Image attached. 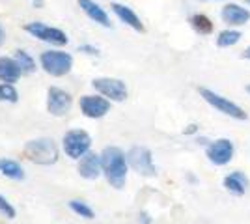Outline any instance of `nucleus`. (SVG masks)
Returning a JSON list of instances; mask_svg holds the SVG:
<instances>
[{
  "mask_svg": "<svg viewBox=\"0 0 250 224\" xmlns=\"http://www.w3.org/2000/svg\"><path fill=\"white\" fill-rule=\"evenodd\" d=\"M92 86L101 94V96L108 97L110 101H125L127 97V86L124 81L120 79H110V77H99L92 81Z\"/></svg>",
  "mask_w": 250,
  "mask_h": 224,
  "instance_id": "obj_7",
  "label": "nucleus"
},
{
  "mask_svg": "<svg viewBox=\"0 0 250 224\" xmlns=\"http://www.w3.org/2000/svg\"><path fill=\"white\" fill-rule=\"evenodd\" d=\"M79 174L83 176L84 180H97L99 174L103 170L101 166V155H95V153H84L81 161H79V166H77Z\"/></svg>",
  "mask_w": 250,
  "mask_h": 224,
  "instance_id": "obj_12",
  "label": "nucleus"
},
{
  "mask_svg": "<svg viewBox=\"0 0 250 224\" xmlns=\"http://www.w3.org/2000/svg\"><path fill=\"white\" fill-rule=\"evenodd\" d=\"M71 105H73V97L69 96L65 90L49 88V92H47V110L52 116H65L71 110Z\"/></svg>",
  "mask_w": 250,
  "mask_h": 224,
  "instance_id": "obj_9",
  "label": "nucleus"
},
{
  "mask_svg": "<svg viewBox=\"0 0 250 224\" xmlns=\"http://www.w3.org/2000/svg\"><path fill=\"white\" fill-rule=\"evenodd\" d=\"M90 146H92V139L83 129H73L63 135V149L71 159H81L84 153H88Z\"/></svg>",
  "mask_w": 250,
  "mask_h": 224,
  "instance_id": "obj_6",
  "label": "nucleus"
},
{
  "mask_svg": "<svg viewBox=\"0 0 250 224\" xmlns=\"http://www.w3.org/2000/svg\"><path fill=\"white\" fill-rule=\"evenodd\" d=\"M101 166L106 182L114 189H124L127 180V157L120 148H104L101 153Z\"/></svg>",
  "mask_w": 250,
  "mask_h": 224,
  "instance_id": "obj_1",
  "label": "nucleus"
},
{
  "mask_svg": "<svg viewBox=\"0 0 250 224\" xmlns=\"http://www.w3.org/2000/svg\"><path fill=\"white\" fill-rule=\"evenodd\" d=\"M4 41V30H2V26H0V45Z\"/></svg>",
  "mask_w": 250,
  "mask_h": 224,
  "instance_id": "obj_28",
  "label": "nucleus"
},
{
  "mask_svg": "<svg viewBox=\"0 0 250 224\" xmlns=\"http://www.w3.org/2000/svg\"><path fill=\"white\" fill-rule=\"evenodd\" d=\"M127 157V164L133 168L135 172H138L140 176H146V178H153L155 172V164H153V157H151V151L142 146H135V148L129 149V153L125 155Z\"/></svg>",
  "mask_w": 250,
  "mask_h": 224,
  "instance_id": "obj_4",
  "label": "nucleus"
},
{
  "mask_svg": "<svg viewBox=\"0 0 250 224\" xmlns=\"http://www.w3.org/2000/svg\"><path fill=\"white\" fill-rule=\"evenodd\" d=\"M247 2H249V4H250V0H247Z\"/></svg>",
  "mask_w": 250,
  "mask_h": 224,
  "instance_id": "obj_30",
  "label": "nucleus"
},
{
  "mask_svg": "<svg viewBox=\"0 0 250 224\" xmlns=\"http://www.w3.org/2000/svg\"><path fill=\"white\" fill-rule=\"evenodd\" d=\"M69 207H71V211H75V213L84 217V219H94V209H92L90 205H86L84 202L71 200V202H69Z\"/></svg>",
  "mask_w": 250,
  "mask_h": 224,
  "instance_id": "obj_23",
  "label": "nucleus"
},
{
  "mask_svg": "<svg viewBox=\"0 0 250 224\" xmlns=\"http://www.w3.org/2000/svg\"><path fill=\"white\" fill-rule=\"evenodd\" d=\"M241 56H243V58H249V60H250V47H249V49H245V53L241 54Z\"/></svg>",
  "mask_w": 250,
  "mask_h": 224,
  "instance_id": "obj_27",
  "label": "nucleus"
},
{
  "mask_svg": "<svg viewBox=\"0 0 250 224\" xmlns=\"http://www.w3.org/2000/svg\"><path fill=\"white\" fill-rule=\"evenodd\" d=\"M198 94L208 101L211 107H215L219 112H224L226 116L235 118V120H247V118H249V114H247L239 105H235L233 101H229V99H226V97H222V96H219V94H215V92H211V90H208V88H198Z\"/></svg>",
  "mask_w": 250,
  "mask_h": 224,
  "instance_id": "obj_5",
  "label": "nucleus"
},
{
  "mask_svg": "<svg viewBox=\"0 0 250 224\" xmlns=\"http://www.w3.org/2000/svg\"><path fill=\"white\" fill-rule=\"evenodd\" d=\"M0 101H6V103H17L19 101V94L13 88V84H8V82L0 84Z\"/></svg>",
  "mask_w": 250,
  "mask_h": 224,
  "instance_id": "obj_22",
  "label": "nucleus"
},
{
  "mask_svg": "<svg viewBox=\"0 0 250 224\" xmlns=\"http://www.w3.org/2000/svg\"><path fill=\"white\" fill-rule=\"evenodd\" d=\"M241 40V32H235V30H224V32L219 34L217 38V45L219 47H231Z\"/></svg>",
  "mask_w": 250,
  "mask_h": 224,
  "instance_id": "obj_21",
  "label": "nucleus"
},
{
  "mask_svg": "<svg viewBox=\"0 0 250 224\" xmlns=\"http://www.w3.org/2000/svg\"><path fill=\"white\" fill-rule=\"evenodd\" d=\"M81 110L86 118H103L110 110V101L99 96H84L81 97Z\"/></svg>",
  "mask_w": 250,
  "mask_h": 224,
  "instance_id": "obj_11",
  "label": "nucleus"
},
{
  "mask_svg": "<svg viewBox=\"0 0 250 224\" xmlns=\"http://www.w3.org/2000/svg\"><path fill=\"white\" fill-rule=\"evenodd\" d=\"M24 30L28 34H32L34 38L42 40V41L52 43V45H58V47L67 45V36H65V32H62L60 28L47 26L43 22H28V24H24Z\"/></svg>",
  "mask_w": 250,
  "mask_h": 224,
  "instance_id": "obj_8",
  "label": "nucleus"
},
{
  "mask_svg": "<svg viewBox=\"0 0 250 224\" xmlns=\"http://www.w3.org/2000/svg\"><path fill=\"white\" fill-rule=\"evenodd\" d=\"M42 67L52 77H63L71 71L73 67V58L71 54L62 53V51H47L40 58Z\"/></svg>",
  "mask_w": 250,
  "mask_h": 224,
  "instance_id": "obj_3",
  "label": "nucleus"
},
{
  "mask_svg": "<svg viewBox=\"0 0 250 224\" xmlns=\"http://www.w3.org/2000/svg\"><path fill=\"white\" fill-rule=\"evenodd\" d=\"M15 62L19 64L22 73H34V71H36V62H34V58H32L28 53H24V51H17V53H15Z\"/></svg>",
  "mask_w": 250,
  "mask_h": 224,
  "instance_id": "obj_20",
  "label": "nucleus"
},
{
  "mask_svg": "<svg viewBox=\"0 0 250 224\" xmlns=\"http://www.w3.org/2000/svg\"><path fill=\"white\" fill-rule=\"evenodd\" d=\"M0 174L10 180H15V182L24 180V170L21 168V164L11 159H0Z\"/></svg>",
  "mask_w": 250,
  "mask_h": 224,
  "instance_id": "obj_18",
  "label": "nucleus"
},
{
  "mask_svg": "<svg viewBox=\"0 0 250 224\" xmlns=\"http://www.w3.org/2000/svg\"><path fill=\"white\" fill-rule=\"evenodd\" d=\"M247 92H249V94H250V84H249V86H247Z\"/></svg>",
  "mask_w": 250,
  "mask_h": 224,
  "instance_id": "obj_29",
  "label": "nucleus"
},
{
  "mask_svg": "<svg viewBox=\"0 0 250 224\" xmlns=\"http://www.w3.org/2000/svg\"><path fill=\"white\" fill-rule=\"evenodd\" d=\"M222 21L228 22V24L241 26V24L250 21V11L241 8L239 4H228L222 8Z\"/></svg>",
  "mask_w": 250,
  "mask_h": 224,
  "instance_id": "obj_14",
  "label": "nucleus"
},
{
  "mask_svg": "<svg viewBox=\"0 0 250 224\" xmlns=\"http://www.w3.org/2000/svg\"><path fill=\"white\" fill-rule=\"evenodd\" d=\"M79 6H81V10H83L92 21L99 22L104 28H110V19H108L106 11H104L99 4H95L94 0H79Z\"/></svg>",
  "mask_w": 250,
  "mask_h": 224,
  "instance_id": "obj_13",
  "label": "nucleus"
},
{
  "mask_svg": "<svg viewBox=\"0 0 250 224\" xmlns=\"http://www.w3.org/2000/svg\"><path fill=\"white\" fill-rule=\"evenodd\" d=\"M22 75L19 64L13 60V58H8V56H0V81L2 82H8V84H13L19 81V77Z\"/></svg>",
  "mask_w": 250,
  "mask_h": 224,
  "instance_id": "obj_15",
  "label": "nucleus"
},
{
  "mask_svg": "<svg viewBox=\"0 0 250 224\" xmlns=\"http://www.w3.org/2000/svg\"><path fill=\"white\" fill-rule=\"evenodd\" d=\"M190 24H192V28L200 34H211L213 32V22H211V19L206 17L204 13H196V15H192Z\"/></svg>",
  "mask_w": 250,
  "mask_h": 224,
  "instance_id": "obj_19",
  "label": "nucleus"
},
{
  "mask_svg": "<svg viewBox=\"0 0 250 224\" xmlns=\"http://www.w3.org/2000/svg\"><path fill=\"white\" fill-rule=\"evenodd\" d=\"M110 8H112V11H114L116 15H118L125 24H129L133 30H136V32H144V24H142V21L138 19V15H136L131 8H127V6H124V4H118V2H112Z\"/></svg>",
  "mask_w": 250,
  "mask_h": 224,
  "instance_id": "obj_16",
  "label": "nucleus"
},
{
  "mask_svg": "<svg viewBox=\"0 0 250 224\" xmlns=\"http://www.w3.org/2000/svg\"><path fill=\"white\" fill-rule=\"evenodd\" d=\"M196 125H188V129H185V135H188V133H194V131H196Z\"/></svg>",
  "mask_w": 250,
  "mask_h": 224,
  "instance_id": "obj_26",
  "label": "nucleus"
},
{
  "mask_svg": "<svg viewBox=\"0 0 250 224\" xmlns=\"http://www.w3.org/2000/svg\"><path fill=\"white\" fill-rule=\"evenodd\" d=\"M224 187L228 189V192L235 194V196H243L247 189H249V178L243 172H233L224 178Z\"/></svg>",
  "mask_w": 250,
  "mask_h": 224,
  "instance_id": "obj_17",
  "label": "nucleus"
},
{
  "mask_svg": "<svg viewBox=\"0 0 250 224\" xmlns=\"http://www.w3.org/2000/svg\"><path fill=\"white\" fill-rule=\"evenodd\" d=\"M231 157H233V144L228 139H219L215 140L213 144H209L208 159L213 164L224 166V164H228L229 161H231Z\"/></svg>",
  "mask_w": 250,
  "mask_h": 224,
  "instance_id": "obj_10",
  "label": "nucleus"
},
{
  "mask_svg": "<svg viewBox=\"0 0 250 224\" xmlns=\"http://www.w3.org/2000/svg\"><path fill=\"white\" fill-rule=\"evenodd\" d=\"M22 157L34 164L51 166L58 161V148L52 139H36L24 144Z\"/></svg>",
  "mask_w": 250,
  "mask_h": 224,
  "instance_id": "obj_2",
  "label": "nucleus"
},
{
  "mask_svg": "<svg viewBox=\"0 0 250 224\" xmlns=\"http://www.w3.org/2000/svg\"><path fill=\"white\" fill-rule=\"evenodd\" d=\"M81 51H88V54H99V51H97V49H94V47H88V45L81 47Z\"/></svg>",
  "mask_w": 250,
  "mask_h": 224,
  "instance_id": "obj_25",
  "label": "nucleus"
},
{
  "mask_svg": "<svg viewBox=\"0 0 250 224\" xmlns=\"http://www.w3.org/2000/svg\"><path fill=\"white\" fill-rule=\"evenodd\" d=\"M0 213L6 215L8 219H15V209H13V205H11L2 194H0Z\"/></svg>",
  "mask_w": 250,
  "mask_h": 224,
  "instance_id": "obj_24",
  "label": "nucleus"
}]
</instances>
